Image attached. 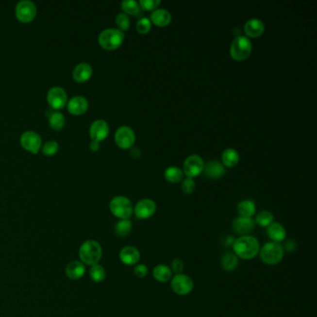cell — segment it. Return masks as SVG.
<instances>
[{"label":"cell","mask_w":317,"mask_h":317,"mask_svg":"<svg viewBox=\"0 0 317 317\" xmlns=\"http://www.w3.org/2000/svg\"><path fill=\"white\" fill-rule=\"evenodd\" d=\"M109 134V126L104 120L94 121L89 128V136L93 142L103 141Z\"/></svg>","instance_id":"cell-14"},{"label":"cell","mask_w":317,"mask_h":317,"mask_svg":"<svg viewBox=\"0 0 317 317\" xmlns=\"http://www.w3.org/2000/svg\"><path fill=\"white\" fill-rule=\"evenodd\" d=\"M239 264V259L238 257L233 253V252H228L225 253L221 260H220V265L222 269L226 272H233L234 271Z\"/></svg>","instance_id":"cell-25"},{"label":"cell","mask_w":317,"mask_h":317,"mask_svg":"<svg viewBox=\"0 0 317 317\" xmlns=\"http://www.w3.org/2000/svg\"><path fill=\"white\" fill-rule=\"evenodd\" d=\"M135 216L139 219H147L151 218L153 216V214L156 211V204L155 202L149 199V198H145V199H142L140 200L135 208H133Z\"/></svg>","instance_id":"cell-10"},{"label":"cell","mask_w":317,"mask_h":317,"mask_svg":"<svg viewBox=\"0 0 317 317\" xmlns=\"http://www.w3.org/2000/svg\"><path fill=\"white\" fill-rule=\"evenodd\" d=\"M92 76V67L87 63L77 65L73 71V77L78 83H83Z\"/></svg>","instance_id":"cell-21"},{"label":"cell","mask_w":317,"mask_h":317,"mask_svg":"<svg viewBox=\"0 0 317 317\" xmlns=\"http://www.w3.org/2000/svg\"><path fill=\"white\" fill-rule=\"evenodd\" d=\"M284 250L280 243L267 242L261 248L259 255L264 264L276 265L281 263L284 258Z\"/></svg>","instance_id":"cell-3"},{"label":"cell","mask_w":317,"mask_h":317,"mask_svg":"<svg viewBox=\"0 0 317 317\" xmlns=\"http://www.w3.org/2000/svg\"><path fill=\"white\" fill-rule=\"evenodd\" d=\"M132 230V222L130 219H120L115 226V234L118 237L128 236Z\"/></svg>","instance_id":"cell-28"},{"label":"cell","mask_w":317,"mask_h":317,"mask_svg":"<svg viewBox=\"0 0 317 317\" xmlns=\"http://www.w3.org/2000/svg\"><path fill=\"white\" fill-rule=\"evenodd\" d=\"M195 190H196V183H195L194 179L187 178L185 180H184V182L182 184V191L184 194L191 195L194 193Z\"/></svg>","instance_id":"cell-36"},{"label":"cell","mask_w":317,"mask_h":317,"mask_svg":"<svg viewBox=\"0 0 317 317\" xmlns=\"http://www.w3.org/2000/svg\"><path fill=\"white\" fill-rule=\"evenodd\" d=\"M237 212L240 217L251 218L256 213V205L252 200L241 201L237 205Z\"/></svg>","instance_id":"cell-26"},{"label":"cell","mask_w":317,"mask_h":317,"mask_svg":"<svg viewBox=\"0 0 317 317\" xmlns=\"http://www.w3.org/2000/svg\"><path fill=\"white\" fill-rule=\"evenodd\" d=\"M172 271L166 264H158L153 270V278L159 283H167L172 278Z\"/></svg>","instance_id":"cell-23"},{"label":"cell","mask_w":317,"mask_h":317,"mask_svg":"<svg viewBox=\"0 0 317 317\" xmlns=\"http://www.w3.org/2000/svg\"><path fill=\"white\" fill-rule=\"evenodd\" d=\"M203 171L209 179L217 180L224 175L225 167L219 161H210L205 166Z\"/></svg>","instance_id":"cell-22"},{"label":"cell","mask_w":317,"mask_h":317,"mask_svg":"<svg viewBox=\"0 0 317 317\" xmlns=\"http://www.w3.org/2000/svg\"><path fill=\"white\" fill-rule=\"evenodd\" d=\"M255 228V221L251 218L238 217L233 222V230L239 235H249Z\"/></svg>","instance_id":"cell-16"},{"label":"cell","mask_w":317,"mask_h":317,"mask_svg":"<svg viewBox=\"0 0 317 317\" xmlns=\"http://www.w3.org/2000/svg\"><path fill=\"white\" fill-rule=\"evenodd\" d=\"M88 108L87 99L82 96H76L68 101V111L73 115H82Z\"/></svg>","instance_id":"cell-20"},{"label":"cell","mask_w":317,"mask_h":317,"mask_svg":"<svg viewBox=\"0 0 317 317\" xmlns=\"http://www.w3.org/2000/svg\"><path fill=\"white\" fill-rule=\"evenodd\" d=\"M89 276L92 279L93 282L95 283H100L102 281H104L105 277H106V272L105 269L100 265V264H95L90 266V270H89Z\"/></svg>","instance_id":"cell-31"},{"label":"cell","mask_w":317,"mask_h":317,"mask_svg":"<svg viewBox=\"0 0 317 317\" xmlns=\"http://www.w3.org/2000/svg\"><path fill=\"white\" fill-rule=\"evenodd\" d=\"M58 150H59V144L55 141L46 142L43 146V149H42L43 153L46 155H53L58 152Z\"/></svg>","instance_id":"cell-37"},{"label":"cell","mask_w":317,"mask_h":317,"mask_svg":"<svg viewBox=\"0 0 317 317\" xmlns=\"http://www.w3.org/2000/svg\"><path fill=\"white\" fill-rule=\"evenodd\" d=\"M151 27H152V22L148 18H142L141 20L138 21L136 24L137 31L141 33H149V31L151 30Z\"/></svg>","instance_id":"cell-35"},{"label":"cell","mask_w":317,"mask_h":317,"mask_svg":"<svg viewBox=\"0 0 317 317\" xmlns=\"http://www.w3.org/2000/svg\"><path fill=\"white\" fill-rule=\"evenodd\" d=\"M170 286L177 295L186 296L193 291L195 284L192 277L184 273H179L171 278Z\"/></svg>","instance_id":"cell-7"},{"label":"cell","mask_w":317,"mask_h":317,"mask_svg":"<svg viewBox=\"0 0 317 317\" xmlns=\"http://www.w3.org/2000/svg\"><path fill=\"white\" fill-rule=\"evenodd\" d=\"M265 30V25L263 23V21H261L260 19L254 18V19H250L248 22H246L245 27H244V31L246 34L250 37H259L263 34V32Z\"/></svg>","instance_id":"cell-18"},{"label":"cell","mask_w":317,"mask_h":317,"mask_svg":"<svg viewBox=\"0 0 317 317\" xmlns=\"http://www.w3.org/2000/svg\"><path fill=\"white\" fill-rule=\"evenodd\" d=\"M41 143V137L36 132H26L22 133L21 136V144L22 147L31 153H37L40 149Z\"/></svg>","instance_id":"cell-12"},{"label":"cell","mask_w":317,"mask_h":317,"mask_svg":"<svg viewBox=\"0 0 317 317\" xmlns=\"http://www.w3.org/2000/svg\"><path fill=\"white\" fill-rule=\"evenodd\" d=\"M89 148H90L92 151H97V150H99V148H100V143L92 141V142H90V144H89Z\"/></svg>","instance_id":"cell-42"},{"label":"cell","mask_w":317,"mask_h":317,"mask_svg":"<svg viewBox=\"0 0 317 317\" xmlns=\"http://www.w3.org/2000/svg\"><path fill=\"white\" fill-rule=\"evenodd\" d=\"M65 124H66V118L62 113L56 112L51 114V116L50 117V125L53 130L56 131L62 130Z\"/></svg>","instance_id":"cell-33"},{"label":"cell","mask_w":317,"mask_h":317,"mask_svg":"<svg viewBox=\"0 0 317 317\" xmlns=\"http://www.w3.org/2000/svg\"><path fill=\"white\" fill-rule=\"evenodd\" d=\"M134 274L138 278H144L148 274V267L144 264H137L134 267Z\"/></svg>","instance_id":"cell-40"},{"label":"cell","mask_w":317,"mask_h":317,"mask_svg":"<svg viewBox=\"0 0 317 317\" xmlns=\"http://www.w3.org/2000/svg\"><path fill=\"white\" fill-rule=\"evenodd\" d=\"M122 10L126 12V14H131L134 16L142 15V10L138 2L134 0H125L121 3Z\"/></svg>","instance_id":"cell-29"},{"label":"cell","mask_w":317,"mask_h":317,"mask_svg":"<svg viewBox=\"0 0 317 317\" xmlns=\"http://www.w3.org/2000/svg\"><path fill=\"white\" fill-rule=\"evenodd\" d=\"M170 269H171L172 273H175V274L183 273L184 270V263L180 259H174L171 263Z\"/></svg>","instance_id":"cell-39"},{"label":"cell","mask_w":317,"mask_h":317,"mask_svg":"<svg viewBox=\"0 0 317 317\" xmlns=\"http://www.w3.org/2000/svg\"><path fill=\"white\" fill-rule=\"evenodd\" d=\"M221 160L222 164L226 167H234L239 161V153L234 148H227L222 153Z\"/></svg>","instance_id":"cell-27"},{"label":"cell","mask_w":317,"mask_h":317,"mask_svg":"<svg viewBox=\"0 0 317 317\" xmlns=\"http://www.w3.org/2000/svg\"><path fill=\"white\" fill-rule=\"evenodd\" d=\"M255 223L260 225L261 227H268L272 222H273V213L269 210H263L258 213L255 219Z\"/></svg>","instance_id":"cell-32"},{"label":"cell","mask_w":317,"mask_h":317,"mask_svg":"<svg viewBox=\"0 0 317 317\" xmlns=\"http://www.w3.org/2000/svg\"><path fill=\"white\" fill-rule=\"evenodd\" d=\"M125 34L119 29L109 28L103 30L99 35V43L105 49L113 50L120 47L124 41Z\"/></svg>","instance_id":"cell-6"},{"label":"cell","mask_w":317,"mask_h":317,"mask_svg":"<svg viewBox=\"0 0 317 317\" xmlns=\"http://www.w3.org/2000/svg\"><path fill=\"white\" fill-rule=\"evenodd\" d=\"M111 213L120 219H130L133 213L132 201L126 197H114L109 205Z\"/></svg>","instance_id":"cell-4"},{"label":"cell","mask_w":317,"mask_h":317,"mask_svg":"<svg viewBox=\"0 0 317 317\" xmlns=\"http://www.w3.org/2000/svg\"><path fill=\"white\" fill-rule=\"evenodd\" d=\"M171 22V14L165 9H157L151 14V22L157 26L164 27Z\"/></svg>","instance_id":"cell-24"},{"label":"cell","mask_w":317,"mask_h":317,"mask_svg":"<svg viewBox=\"0 0 317 317\" xmlns=\"http://www.w3.org/2000/svg\"><path fill=\"white\" fill-rule=\"evenodd\" d=\"M116 22H117L119 30L122 32L129 30L130 25H131L130 18L126 13H119L116 18Z\"/></svg>","instance_id":"cell-34"},{"label":"cell","mask_w":317,"mask_h":317,"mask_svg":"<svg viewBox=\"0 0 317 317\" xmlns=\"http://www.w3.org/2000/svg\"><path fill=\"white\" fill-rule=\"evenodd\" d=\"M132 155L135 158H138L141 156V151L138 148H133L132 150Z\"/></svg>","instance_id":"cell-43"},{"label":"cell","mask_w":317,"mask_h":317,"mask_svg":"<svg viewBox=\"0 0 317 317\" xmlns=\"http://www.w3.org/2000/svg\"><path fill=\"white\" fill-rule=\"evenodd\" d=\"M160 3H161L160 0H141L139 2V5L142 10L152 11L156 9L160 5Z\"/></svg>","instance_id":"cell-38"},{"label":"cell","mask_w":317,"mask_h":317,"mask_svg":"<svg viewBox=\"0 0 317 317\" xmlns=\"http://www.w3.org/2000/svg\"><path fill=\"white\" fill-rule=\"evenodd\" d=\"M165 178L167 182L177 184L184 178V171L177 167H169L165 170Z\"/></svg>","instance_id":"cell-30"},{"label":"cell","mask_w":317,"mask_h":317,"mask_svg":"<svg viewBox=\"0 0 317 317\" xmlns=\"http://www.w3.org/2000/svg\"><path fill=\"white\" fill-rule=\"evenodd\" d=\"M16 17L22 22H29L33 20L36 15V8L32 1L22 0L16 5Z\"/></svg>","instance_id":"cell-9"},{"label":"cell","mask_w":317,"mask_h":317,"mask_svg":"<svg viewBox=\"0 0 317 317\" xmlns=\"http://www.w3.org/2000/svg\"><path fill=\"white\" fill-rule=\"evenodd\" d=\"M48 101L54 109L64 108L67 102V94L66 90L61 87H53L48 92Z\"/></svg>","instance_id":"cell-13"},{"label":"cell","mask_w":317,"mask_h":317,"mask_svg":"<svg viewBox=\"0 0 317 317\" xmlns=\"http://www.w3.org/2000/svg\"><path fill=\"white\" fill-rule=\"evenodd\" d=\"M252 43L250 39L244 35L236 36L231 45V56L235 61H245L251 54Z\"/></svg>","instance_id":"cell-5"},{"label":"cell","mask_w":317,"mask_h":317,"mask_svg":"<svg viewBox=\"0 0 317 317\" xmlns=\"http://www.w3.org/2000/svg\"><path fill=\"white\" fill-rule=\"evenodd\" d=\"M78 255L80 262L86 265L98 264L102 257V248L98 241H85L79 248Z\"/></svg>","instance_id":"cell-2"},{"label":"cell","mask_w":317,"mask_h":317,"mask_svg":"<svg viewBox=\"0 0 317 317\" xmlns=\"http://www.w3.org/2000/svg\"><path fill=\"white\" fill-rule=\"evenodd\" d=\"M283 248H284V250H285L286 251L292 252L296 250L297 246H296V243L294 241H287Z\"/></svg>","instance_id":"cell-41"},{"label":"cell","mask_w":317,"mask_h":317,"mask_svg":"<svg viewBox=\"0 0 317 317\" xmlns=\"http://www.w3.org/2000/svg\"><path fill=\"white\" fill-rule=\"evenodd\" d=\"M267 235L272 240V242L280 243L285 240L286 238V231L284 226L279 222H272L267 227Z\"/></svg>","instance_id":"cell-19"},{"label":"cell","mask_w":317,"mask_h":317,"mask_svg":"<svg viewBox=\"0 0 317 317\" xmlns=\"http://www.w3.org/2000/svg\"><path fill=\"white\" fill-rule=\"evenodd\" d=\"M234 253L238 257V259H243L250 261L255 259L261 250V245L259 240L253 235H241L238 238L234 239L233 244Z\"/></svg>","instance_id":"cell-1"},{"label":"cell","mask_w":317,"mask_h":317,"mask_svg":"<svg viewBox=\"0 0 317 317\" xmlns=\"http://www.w3.org/2000/svg\"><path fill=\"white\" fill-rule=\"evenodd\" d=\"M135 133L130 127L122 126L115 135V140L117 144L122 149H130L132 148L135 142Z\"/></svg>","instance_id":"cell-11"},{"label":"cell","mask_w":317,"mask_h":317,"mask_svg":"<svg viewBox=\"0 0 317 317\" xmlns=\"http://www.w3.org/2000/svg\"><path fill=\"white\" fill-rule=\"evenodd\" d=\"M205 163L201 156L193 154L188 156L184 163V171L188 178H194L201 174L204 170Z\"/></svg>","instance_id":"cell-8"},{"label":"cell","mask_w":317,"mask_h":317,"mask_svg":"<svg viewBox=\"0 0 317 317\" xmlns=\"http://www.w3.org/2000/svg\"><path fill=\"white\" fill-rule=\"evenodd\" d=\"M86 273L85 264L79 261H73L68 263L66 267V276L71 280H79Z\"/></svg>","instance_id":"cell-17"},{"label":"cell","mask_w":317,"mask_h":317,"mask_svg":"<svg viewBox=\"0 0 317 317\" xmlns=\"http://www.w3.org/2000/svg\"><path fill=\"white\" fill-rule=\"evenodd\" d=\"M119 259L127 266H135L141 260V252L133 246H127L119 252Z\"/></svg>","instance_id":"cell-15"}]
</instances>
